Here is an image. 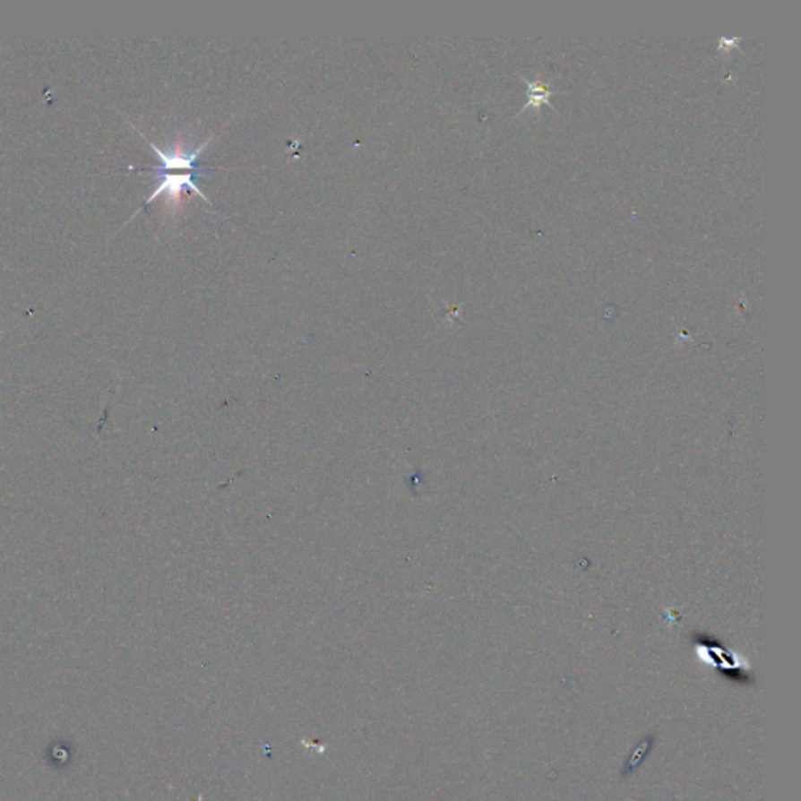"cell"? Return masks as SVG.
<instances>
[{
    "mask_svg": "<svg viewBox=\"0 0 801 801\" xmlns=\"http://www.w3.org/2000/svg\"><path fill=\"white\" fill-rule=\"evenodd\" d=\"M138 134L149 142V146L151 149L154 151L155 155L160 159V167L155 168V169H140L142 173L144 171H148V173L160 174V173H168V171H188V173H203L205 169L203 168L198 167V159L199 155L202 154L203 149L207 148V144L211 142V138H209L207 142H203L199 148L194 149L193 152H185L182 148H176L174 151H163V149L159 148V146H155L154 142H151L149 138L142 135V132L138 130Z\"/></svg>",
    "mask_w": 801,
    "mask_h": 801,
    "instance_id": "1",
    "label": "cell"
},
{
    "mask_svg": "<svg viewBox=\"0 0 801 801\" xmlns=\"http://www.w3.org/2000/svg\"><path fill=\"white\" fill-rule=\"evenodd\" d=\"M161 179L159 182V185L155 186L154 193L146 199V205L151 202H154L155 199L159 198L160 194H167L168 199H171V201H177L180 196V193L184 192L185 188L188 190H192V192L199 194L201 198L205 201L207 203H211L209 201V198L201 192V188L196 185V182L194 179L198 177V173H182V174H169V173H161L159 174Z\"/></svg>",
    "mask_w": 801,
    "mask_h": 801,
    "instance_id": "2",
    "label": "cell"
}]
</instances>
